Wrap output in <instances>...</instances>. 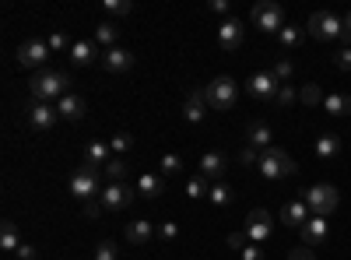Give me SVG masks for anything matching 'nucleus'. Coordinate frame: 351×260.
<instances>
[{
    "label": "nucleus",
    "instance_id": "nucleus-1",
    "mask_svg": "<svg viewBox=\"0 0 351 260\" xmlns=\"http://www.w3.org/2000/svg\"><path fill=\"white\" fill-rule=\"evenodd\" d=\"M28 92H32V102H60L64 95H71V78L64 71H39L28 81Z\"/></svg>",
    "mask_w": 351,
    "mask_h": 260
},
{
    "label": "nucleus",
    "instance_id": "nucleus-2",
    "mask_svg": "<svg viewBox=\"0 0 351 260\" xmlns=\"http://www.w3.org/2000/svg\"><path fill=\"white\" fill-rule=\"evenodd\" d=\"M256 169H260L263 180H288V176H295V162H291V155L281 152V148H267L260 155Z\"/></svg>",
    "mask_w": 351,
    "mask_h": 260
},
{
    "label": "nucleus",
    "instance_id": "nucleus-3",
    "mask_svg": "<svg viewBox=\"0 0 351 260\" xmlns=\"http://www.w3.org/2000/svg\"><path fill=\"white\" fill-rule=\"evenodd\" d=\"M204 99H208V109H232L236 106V99H239V84L232 81L228 74H221V78H215L208 88H204Z\"/></svg>",
    "mask_w": 351,
    "mask_h": 260
},
{
    "label": "nucleus",
    "instance_id": "nucleus-4",
    "mask_svg": "<svg viewBox=\"0 0 351 260\" xmlns=\"http://www.w3.org/2000/svg\"><path fill=\"white\" fill-rule=\"evenodd\" d=\"M306 28H309V36L319 39V43H341L344 39V21L337 14H330V11H316Z\"/></svg>",
    "mask_w": 351,
    "mask_h": 260
},
{
    "label": "nucleus",
    "instance_id": "nucleus-5",
    "mask_svg": "<svg viewBox=\"0 0 351 260\" xmlns=\"http://www.w3.org/2000/svg\"><path fill=\"white\" fill-rule=\"evenodd\" d=\"M71 193L81 200V204H92V200L102 197V172H92V169H77L71 176Z\"/></svg>",
    "mask_w": 351,
    "mask_h": 260
},
{
    "label": "nucleus",
    "instance_id": "nucleus-6",
    "mask_svg": "<svg viewBox=\"0 0 351 260\" xmlns=\"http://www.w3.org/2000/svg\"><path fill=\"white\" fill-rule=\"evenodd\" d=\"M306 204H309L313 215L330 218V211L341 204V193H337V187H330V183H313V187L306 190Z\"/></svg>",
    "mask_w": 351,
    "mask_h": 260
},
{
    "label": "nucleus",
    "instance_id": "nucleus-7",
    "mask_svg": "<svg viewBox=\"0 0 351 260\" xmlns=\"http://www.w3.org/2000/svg\"><path fill=\"white\" fill-rule=\"evenodd\" d=\"M134 197H137L134 183H106L99 204H102V211H123V208L134 204Z\"/></svg>",
    "mask_w": 351,
    "mask_h": 260
},
{
    "label": "nucleus",
    "instance_id": "nucleus-8",
    "mask_svg": "<svg viewBox=\"0 0 351 260\" xmlns=\"http://www.w3.org/2000/svg\"><path fill=\"white\" fill-rule=\"evenodd\" d=\"M250 18H253V25L260 28V32H281V28H285V11L274 4V0H263V4H256V8L250 11Z\"/></svg>",
    "mask_w": 351,
    "mask_h": 260
},
{
    "label": "nucleus",
    "instance_id": "nucleus-9",
    "mask_svg": "<svg viewBox=\"0 0 351 260\" xmlns=\"http://www.w3.org/2000/svg\"><path fill=\"white\" fill-rule=\"evenodd\" d=\"M25 120H28V127H32V130L46 134V130H53V127H56L60 113H56V106H53V102H28Z\"/></svg>",
    "mask_w": 351,
    "mask_h": 260
},
{
    "label": "nucleus",
    "instance_id": "nucleus-10",
    "mask_svg": "<svg viewBox=\"0 0 351 260\" xmlns=\"http://www.w3.org/2000/svg\"><path fill=\"white\" fill-rule=\"evenodd\" d=\"M246 92L260 102H274L278 92H281V81L274 78V71H256L250 81H246Z\"/></svg>",
    "mask_w": 351,
    "mask_h": 260
},
{
    "label": "nucleus",
    "instance_id": "nucleus-11",
    "mask_svg": "<svg viewBox=\"0 0 351 260\" xmlns=\"http://www.w3.org/2000/svg\"><path fill=\"white\" fill-rule=\"evenodd\" d=\"M49 60V43H43V39H25L21 46H18V64L21 67H32L36 74L39 71H46L43 64Z\"/></svg>",
    "mask_w": 351,
    "mask_h": 260
},
{
    "label": "nucleus",
    "instance_id": "nucleus-12",
    "mask_svg": "<svg viewBox=\"0 0 351 260\" xmlns=\"http://www.w3.org/2000/svg\"><path fill=\"white\" fill-rule=\"evenodd\" d=\"M243 36H246V25H243L239 18H225V21L218 25V46H221L225 53H236V49L243 46Z\"/></svg>",
    "mask_w": 351,
    "mask_h": 260
},
{
    "label": "nucleus",
    "instance_id": "nucleus-13",
    "mask_svg": "<svg viewBox=\"0 0 351 260\" xmlns=\"http://www.w3.org/2000/svg\"><path fill=\"white\" fill-rule=\"evenodd\" d=\"M274 222H271V215L267 211H263V208H256V211H250V218H246V236H250V243H267L271 239V233H274V228H271Z\"/></svg>",
    "mask_w": 351,
    "mask_h": 260
},
{
    "label": "nucleus",
    "instance_id": "nucleus-14",
    "mask_svg": "<svg viewBox=\"0 0 351 260\" xmlns=\"http://www.w3.org/2000/svg\"><path fill=\"white\" fill-rule=\"evenodd\" d=\"M134 60H137V56H134L127 46H112V49L102 53V67H106L109 74H127V71H134Z\"/></svg>",
    "mask_w": 351,
    "mask_h": 260
},
{
    "label": "nucleus",
    "instance_id": "nucleus-15",
    "mask_svg": "<svg viewBox=\"0 0 351 260\" xmlns=\"http://www.w3.org/2000/svg\"><path fill=\"white\" fill-rule=\"evenodd\" d=\"M112 162V148H109V141H88V148H84V169H92V172H106V165Z\"/></svg>",
    "mask_w": 351,
    "mask_h": 260
},
{
    "label": "nucleus",
    "instance_id": "nucleus-16",
    "mask_svg": "<svg viewBox=\"0 0 351 260\" xmlns=\"http://www.w3.org/2000/svg\"><path fill=\"white\" fill-rule=\"evenodd\" d=\"M271 141H274V130H271V123L253 120V123L246 127V144H250V148H256V152H267V148H271Z\"/></svg>",
    "mask_w": 351,
    "mask_h": 260
},
{
    "label": "nucleus",
    "instance_id": "nucleus-17",
    "mask_svg": "<svg viewBox=\"0 0 351 260\" xmlns=\"http://www.w3.org/2000/svg\"><path fill=\"white\" fill-rule=\"evenodd\" d=\"M309 218H313V211H309L306 200H288V204L281 208V222L291 225V228H302Z\"/></svg>",
    "mask_w": 351,
    "mask_h": 260
},
{
    "label": "nucleus",
    "instance_id": "nucleus-18",
    "mask_svg": "<svg viewBox=\"0 0 351 260\" xmlns=\"http://www.w3.org/2000/svg\"><path fill=\"white\" fill-rule=\"evenodd\" d=\"M299 233H302V243L306 246H319V243H324L327 239V233H330V225H327V218H319V215H313L302 228H299Z\"/></svg>",
    "mask_w": 351,
    "mask_h": 260
},
{
    "label": "nucleus",
    "instance_id": "nucleus-19",
    "mask_svg": "<svg viewBox=\"0 0 351 260\" xmlns=\"http://www.w3.org/2000/svg\"><path fill=\"white\" fill-rule=\"evenodd\" d=\"M56 113H60V120H67V123H81L84 120V99L71 92L56 102Z\"/></svg>",
    "mask_w": 351,
    "mask_h": 260
},
{
    "label": "nucleus",
    "instance_id": "nucleus-20",
    "mask_svg": "<svg viewBox=\"0 0 351 260\" xmlns=\"http://www.w3.org/2000/svg\"><path fill=\"white\" fill-rule=\"evenodd\" d=\"M200 176L208 183H221V176H225V155H218V152L204 155L200 158Z\"/></svg>",
    "mask_w": 351,
    "mask_h": 260
},
{
    "label": "nucleus",
    "instance_id": "nucleus-21",
    "mask_svg": "<svg viewBox=\"0 0 351 260\" xmlns=\"http://www.w3.org/2000/svg\"><path fill=\"white\" fill-rule=\"evenodd\" d=\"M204 117H208V99H204V92H190L186 102H183V120L186 123H200Z\"/></svg>",
    "mask_w": 351,
    "mask_h": 260
},
{
    "label": "nucleus",
    "instance_id": "nucleus-22",
    "mask_svg": "<svg viewBox=\"0 0 351 260\" xmlns=\"http://www.w3.org/2000/svg\"><path fill=\"white\" fill-rule=\"evenodd\" d=\"M123 236H127V243L144 246V243H152V236H155V225H152V222H144V218H137V222H130V225L123 228Z\"/></svg>",
    "mask_w": 351,
    "mask_h": 260
},
{
    "label": "nucleus",
    "instance_id": "nucleus-23",
    "mask_svg": "<svg viewBox=\"0 0 351 260\" xmlns=\"http://www.w3.org/2000/svg\"><path fill=\"white\" fill-rule=\"evenodd\" d=\"M95 56H99V49H95V43H88V39H77V43L71 46V60H74L77 67L95 64Z\"/></svg>",
    "mask_w": 351,
    "mask_h": 260
},
{
    "label": "nucleus",
    "instance_id": "nucleus-24",
    "mask_svg": "<svg viewBox=\"0 0 351 260\" xmlns=\"http://www.w3.org/2000/svg\"><path fill=\"white\" fill-rule=\"evenodd\" d=\"M137 197H144V200L162 197V176L158 172H144V176L137 180Z\"/></svg>",
    "mask_w": 351,
    "mask_h": 260
},
{
    "label": "nucleus",
    "instance_id": "nucleus-25",
    "mask_svg": "<svg viewBox=\"0 0 351 260\" xmlns=\"http://www.w3.org/2000/svg\"><path fill=\"white\" fill-rule=\"evenodd\" d=\"M18 246H21L18 225L11 218H4V225H0V250H4V253H18Z\"/></svg>",
    "mask_w": 351,
    "mask_h": 260
},
{
    "label": "nucleus",
    "instance_id": "nucleus-26",
    "mask_svg": "<svg viewBox=\"0 0 351 260\" xmlns=\"http://www.w3.org/2000/svg\"><path fill=\"white\" fill-rule=\"evenodd\" d=\"M324 109L330 113V117H351V95H344V92H330V95L324 99Z\"/></svg>",
    "mask_w": 351,
    "mask_h": 260
},
{
    "label": "nucleus",
    "instance_id": "nucleus-27",
    "mask_svg": "<svg viewBox=\"0 0 351 260\" xmlns=\"http://www.w3.org/2000/svg\"><path fill=\"white\" fill-rule=\"evenodd\" d=\"M127 172H130V165H127V158L123 155H112V162L106 165V183H127Z\"/></svg>",
    "mask_w": 351,
    "mask_h": 260
},
{
    "label": "nucleus",
    "instance_id": "nucleus-28",
    "mask_svg": "<svg viewBox=\"0 0 351 260\" xmlns=\"http://www.w3.org/2000/svg\"><path fill=\"white\" fill-rule=\"evenodd\" d=\"M337 152H341V137H337V134H324V137L316 141V158L327 162V158H334Z\"/></svg>",
    "mask_w": 351,
    "mask_h": 260
},
{
    "label": "nucleus",
    "instance_id": "nucleus-29",
    "mask_svg": "<svg viewBox=\"0 0 351 260\" xmlns=\"http://www.w3.org/2000/svg\"><path fill=\"white\" fill-rule=\"evenodd\" d=\"M116 43H120V28H116V25H109V21H102V25L95 28V46H106V49H112Z\"/></svg>",
    "mask_w": 351,
    "mask_h": 260
},
{
    "label": "nucleus",
    "instance_id": "nucleus-30",
    "mask_svg": "<svg viewBox=\"0 0 351 260\" xmlns=\"http://www.w3.org/2000/svg\"><path fill=\"white\" fill-rule=\"evenodd\" d=\"M278 43H281V49H295L302 43V28L299 25H285L278 32Z\"/></svg>",
    "mask_w": 351,
    "mask_h": 260
},
{
    "label": "nucleus",
    "instance_id": "nucleus-31",
    "mask_svg": "<svg viewBox=\"0 0 351 260\" xmlns=\"http://www.w3.org/2000/svg\"><path fill=\"white\" fill-rule=\"evenodd\" d=\"M232 197H236V193H232L225 183H211V190H208V200H211L215 208H228V204H232Z\"/></svg>",
    "mask_w": 351,
    "mask_h": 260
},
{
    "label": "nucleus",
    "instance_id": "nucleus-32",
    "mask_svg": "<svg viewBox=\"0 0 351 260\" xmlns=\"http://www.w3.org/2000/svg\"><path fill=\"white\" fill-rule=\"evenodd\" d=\"M186 169V162H183V155H176V152H169V155H162V176H180V172Z\"/></svg>",
    "mask_w": 351,
    "mask_h": 260
},
{
    "label": "nucleus",
    "instance_id": "nucleus-33",
    "mask_svg": "<svg viewBox=\"0 0 351 260\" xmlns=\"http://www.w3.org/2000/svg\"><path fill=\"white\" fill-rule=\"evenodd\" d=\"M208 190H211V183L204 180L200 172H197V176H190V180H186V197H190V200H200V197H208Z\"/></svg>",
    "mask_w": 351,
    "mask_h": 260
},
{
    "label": "nucleus",
    "instance_id": "nucleus-34",
    "mask_svg": "<svg viewBox=\"0 0 351 260\" xmlns=\"http://www.w3.org/2000/svg\"><path fill=\"white\" fill-rule=\"evenodd\" d=\"M102 11L112 14V18H127L134 11V4H130V0H102Z\"/></svg>",
    "mask_w": 351,
    "mask_h": 260
},
{
    "label": "nucleus",
    "instance_id": "nucleus-35",
    "mask_svg": "<svg viewBox=\"0 0 351 260\" xmlns=\"http://www.w3.org/2000/svg\"><path fill=\"white\" fill-rule=\"evenodd\" d=\"M109 148H112V152H116V155H127V152H130V148H134V137H130V134H127V130H120V134H116V137H112V141H109Z\"/></svg>",
    "mask_w": 351,
    "mask_h": 260
},
{
    "label": "nucleus",
    "instance_id": "nucleus-36",
    "mask_svg": "<svg viewBox=\"0 0 351 260\" xmlns=\"http://www.w3.org/2000/svg\"><path fill=\"white\" fill-rule=\"evenodd\" d=\"M71 46H74V43H71L64 32H53V36H49V53H71Z\"/></svg>",
    "mask_w": 351,
    "mask_h": 260
},
{
    "label": "nucleus",
    "instance_id": "nucleus-37",
    "mask_svg": "<svg viewBox=\"0 0 351 260\" xmlns=\"http://www.w3.org/2000/svg\"><path fill=\"white\" fill-rule=\"evenodd\" d=\"M302 102L306 106H319L324 95H319V84H302Z\"/></svg>",
    "mask_w": 351,
    "mask_h": 260
},
{
    "label": "nucleus",
    "instance_id": "nucleus-38",
    "mask_svg": "<svg viewBox=\"0 0 351 260\" xmlns=\"http://www.w3.org/2000/svg\"><path fill=\"white\" fill-rule=\"evenodd\" d=\"M291 74H295V67H291V60H278V64H274V78H278L281 84H288V81H291Z\"/></svg>",
    "mask_w": 351,
    "mask_h": 260
},
{
    "label": "nucleus",
    "instance_id": "nucleus-39",
    "mask_svg": "<svg viewBox=\"0 0 351 260\" xmlns=\"http://www.w3.org/2000/svg\"><path fill=\"white\" fill-rule=\"evenodd\" d=\"M295 99H299V95H295V88H291V84H281V92H278V99H274V102H278L281 109H288Z\"/></svg>",
    "mask_w": 351,
    "mask_h": 260
},
{
    "label": "nucleus",
    "instance_id": "nucleus-40",
    "mask_svg": "<svg viewBox=\"0 0 351 260\" xmlns=\"http://www.w3.org/2000/svg\"><path fill=\"white\" fill-rule=\"evenodd\" d=\"M158 236H162L165 243H176V239H180V225H176V222H162Z\"/></svg>",
    "mask_w": 351,
    "mask_h": 260
},
{
    "label": "nucleus",
    "instance_id": "nucleus-41",
    "mask_svg": "<svg viewBox=\"0 0 351 260\" xmlns=\"http://www.w3.org/2000/svg\"><path fill=\"white\" fill-rule=\"evenodd\" d=\"M92 260H116V246L106 239V243H99L95 246V253H92Z\"/></svg>",
    "mask_w": 351,
    "mask_h": 260
},
{
    "label": "nucleus",
    "instance_id": "nucleus-42",
    "mask_svg": "<svg viewBox=\"0 0 351 260\" xmlns=\"http://www.w3.org/2000/svg\"><path fill=\"white\" fill-rule=\"evenodd\" d=\"M260 155H263V152H256V148H250V144H246V148L239 152V162H243V165H260Z\"/></svg>",
    "mask_w": 351,
    "mask_h": 260
},
{
    "label": "nucleus",
    "instance_id": "nucleus-43",
    "mask_svg": "<svg viewBox=\"0 0 351 260\" xmlns=\"http://www.w3.org/2000/svg\"><path fill=\"white\" fill-rule=\"evenodd\" d=\"M334 64H337L341 71H348V74H351V46H344V49L334 56Z\"/></svg>",
    "mask_w": 351,
    "mask_h": 260
},
{
    "label": "nucleus",
    "instance_id": "nucleus-44",
    "mask_svg": "<svg viewBox=\"0 0 351 260\" xmlns=\"http://www.w3.org/2000/svg\"><path fill=\"white\" fill-rule=\"evenodd\" d=\"M239 257H243V260H263V250H260L256 243H246V246L239 250Z\"/></svg>",
    "mask_w": 351,
    "mask_h": 260
},
{
    "label": "nucleus",
    "instance_id": "nucleus-45",
    "mask_svg": "<svg viewBox=\"0 0 351 260\" xmlns=\"http://www.w3.org/2000/svg\"><path fill=\"white\" fill-rule=\"evenodd\" d=\"M246 243H250V236H246V233H232V236H228V246H232V250H243Z\"/></svg>",
    "mask_w": 351,
    "mask_h": 260
},
{
    "label": "nucleus",
    "instance_id": "nucleus-46",
    "mask_svg": "<svg viewBox=\"0 0 351 260\" xmlns=\"http://www.w3.org/2000/svg\"><path fill=\"white\" fill-rule=\"evenodd\" d=\"M208 11H211V14H228V0H211Z\"/></svg>",
    "mask_w": 351,
    "mask_h": 260
},
{
    "label": "nucleus",
    "instance_id": "nucleus-47",
    "mask_svg": "<svg viewBox=\"0 0 351 260\" xmlns=\"http://www.w3.org/2000/svg\"><path fill=\"white\" fill-rule=\"evenodd\" d=\"M18 260H36V246L21 243V246H18Z\"/></svg>",
    "mask_w": 351,
    "mask_h": 260
},
{
    "label": "nucleus",
    "instance_id": "nucleus-48",
    "mask_svg": "<svg viewBox=\"0 0 351 260\" xmlns=\"http://www.w3.org/2000/svg\"><path fill=\"white\" fill-rule=\"evenodd\" d=\"M288 260H316V257H313L309 250H291V253H288Z\"/></svg>",
    "mask_w": 351,
    "mask_h": 260
},
{
    "label": "nucleus",
    "instance_id": "nucleus-49",
    "mask_svg": "<svg viewBox=\"0 0 351 260\" xmlns=\"http://www.w3.org/2000/svg\"><path fill=\"white\" fill-rule=\"evenodd\" d=\"M341 43H351V11L344 14V39Z\"/></svg>",
    "mask_w": 351,
    "mask_h": 260
}]
</instances>
